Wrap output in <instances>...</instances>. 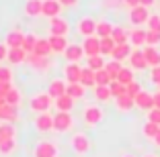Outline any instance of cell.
<instances>
[{
    "instance_id": "e0dca14e",
    "label": "cell",
    "mask_w": 160,
    "mask_h": 157,
    "mask_svg": "<svg viewBox=\"0 0 160 157\" xmlns=\"http://www.w3.org/2000/svg\"><path fill=\"white\" fill-rule=\"evenodd\" d=\"M64 57L68 59V63H78V61L84 57V49H82V45L70 43V45H68V49L64 51Z\"/></svg>"
},
{
    "instance_id": "ac0fdd59",
    "label": "cell",
    "mask_w": 160,
    "mask_h": 157,
    "mask_svg": "<svg viewBox=\"0 0 160 157\" xmlns=\"http://www.w3.org/2000/svg\"><path fill=\"white\" fill-rule=\"evenodd\" d=\"M62 8H64V6H62L58 0H43V16H47L49 21L60 16Z\"/></svg>"
},
{
    "instance_id": "4316f807",
    "label": "cell",
    "mask_w": 160,
    "mask_h": 157,
    "mask_svg": "<svg viewBox=\"0 0 160 157\" xmlns=\"http://www.w3.org/2000/svg\"><path fill=\"white\" fill-rule=\"evenodd\" d=\"M47 41H49V45H52V51H53V53H62V55H64V51L68 49L66 37H53V35H52Z\"/></svg>"
},
{
    "instance_id": "5b68a950",
    "label": "cell",
    "mask_w": 160,
    "mask_h": 157,
    "mask_svg": "<svg viewBox=\"0 0 160 157\" xmlns=\"http://www.w3.org/2000/svg\"><path fill=\"white\" fill-rule=\"evenodd\" d=\"M72 127H74V118H72L70 112H58V114H53V131L68 133Z\"/></svg>"
},
{
    "instance_id": "bcb514c9",
    "label": "cell",
    "mask_w": 160,
    "mask_h": 157,
    "mask_svg": "<svg viewBox=\"0 0 160 157\" xmlns=\"http://www.w3.org/2000/svg\"><path fill=\"white\" fill-rule=\"evenodd\" d=\"M146 31H154V33H160V14H152L150 21L146 25Z\"/></svg>"
},
{
    "instance_id": "7a4b0ae2",
    "label": "cell",
    "mask_w": 160,
    "mask_h": 157,
    "mask_svg": "<svg viewBox=\"0 0 160 157\" xmlns=\"http://www.w3.org/2000/svg\"><path fill=\"white\" fill-rule=\"evenodd\" d=\"M103 118H105V112H103V108L97 106V104H90V106H86L84 110H82V120H84L88 127H97Z\"/></svg>"
},
{
    "instance_id": "ab89813d",
    "label": "cell",
    "mask_w": 160,
    "mask_h": 157,
    "mask_svg": "<svg viewBox=\"0 0 160 157\" xmlns=\"http://www.w3.org/2000/svg\"><path fill=\"white\" fill-rule=\"evenodd\" d=\"M37 41H39V39L35 37L33 33H27V35H25V41H23V49L27 51V53H33V51H35V45H37Z\"/></svg>"
},
{
    "instance_id": "ba28073f",
    "label": "cell",
    "mask_w": 160,
    "mask_h": 157,
    "mask_svg": "<svg viewBox=\"0 0 160 157\" xmlns=\"http://www.w3.org/2000/svg\"><path fill=\"white\" fill-rule=\"evenodd\" d=\"M35 157H58V145L52 141H39L33 149Z\"/></svg>"
},
{
    "instance_id": "ee69618b",
    "label": "cell",
    "mask_w": 160,
    "mask_h": 157,
    "mask_svg": "<svg viewBox=\"0 0 160 157\" xmlns=\"http://www.w3.org/2000/svg\"><path fill=\"white\" fill-rule=\"evenodd\" d=\"M109 88H111V96L113 98H119V96H125L127 94V88L123 86V84H119V82H111Z\"/></svg>"
},
{
    "instance_id": "f35d334b",
    "label": "cell",
    "mask_w": 160,
    "mask_h": 157,
    "mask_svg": "<svg viewBox=\"0 0 160 157\" xmlns=\"http://www.w3.org/2000/svg\"><path fill=\"white\" fill-rule=\"evenodd\" d=\"M117 47V43L113 41L111 37H107V39H101V55H109L111 57V53H113V49Z\"/></svg>"
},
{
    "instance_id": "277c9868",
    "label": "cell",
    "mask_w": 160,
    "mask_h": 157,
    "mask_svg": "<svg viewBox=\"0 0 160 157\" xmlns=\"http://www.w3.org/2000/svg\"><path fill=\"white\" fill-rule=\"evenodd\" d=\"M150 8H146V6H136V8L129 10V23L133 25V27H144V25H148V21H150Z\"/></svg>"
},
{
    "instance_id": "816d5d0a",
    "label": "cell",
    "mask_w": 160,
    "mask_h": 157,
    "mask_svg": "<svg viewBox=\"0 0 160 157\" xmlns=\"http://www.w3.org/2000/svg\"><path fill=\"white\" fill-rule=\"evenodd\" d=\"M121 4L125 6V8L132 10V8H136V6H142V2L140 0H121Z\"/></svg>"
},
{
    "instance_id": "f1b7e54d",
    "label": "cell",
    "mask_w": 160,
    "mask_h": 157,
    "mask_svg": "<svg viewBox=\"0 0 160 157\" xmlns=\"http://www.w3.org/2000/svg\"><path fill=\"white\" fill-rule=\"evenodd\" d=\"M33 53H35V55H39V57H49L53 51H52V45H49V41H47V39H39L37 45H35V51H33Z\"/></svg>"
},
{
    "instance_id": "74e56055",
    "label": "cell",
    "mask_w": 160,
    "mask_h": 157,
    "mask_svg": "<svg viewBox=\"0 0 160 157\" xmlns=\"http://www.w3.org/2000/svg\"><path fill=\"white\" fill-rule=\"evenodd\" d=\"M68 96H72L74 100H80V98L86 94V88L82 86V84H68Z\"/></svg>"
},
{
    "instance_id": "6125c7cd",
    "label": "cell",
    "mask_w": 160,
    "mask_h": 157,
    "mask_svg": "<svg viewBox=\"0 0 160 157\" xmlns=\"http://www.w3.org/2000/svg\"><path fill=\"white\" fill-rule=\"evenodd\" d=\"M144 157H156V155H152V153H148V155H144Z\"/></svg>"
},
{
    "instance_id": "c3c4849f",
    "label": "cell",
    "mask_w": 160,
    "mask_h": 157,
    "mask_svg": "<svg viewBox=\"0 0 160 157\" xmlns=\"http://www.w3.org/2000/svg\"><path fill=\"white\" fill-rule=\"evenodd\" d=\"M142 92V84L140 82H132L129 86H127V96H132L133 100H136V96Z\"/></svg>"
},
{
    "instance_id": "3957f363",
    "label": "cell",
    "mask_w": 160,
    "mask_h": 157,
    "mask_svg": "<svg viewBox=\"0 0 160 157\" xmlns=\"http://www.w3.org/2000/svg\"><path fill=\"white\" fill-rule=\"evenodd\" d=\"M76 31H78L80 37H97V21L92 19V16H82V19L78 21V25H76Z\"/></svg>"
},
{
    "instance_id": "8992f818",
    "label": "cell",
    "mask_w": 160,
    "mask_h": 157,
    "mask_svg": "<svg viewBox=\"0 0 160 157\" xmlns=\"http://www.w3.org/2000/svg\"><path fill=\"white\" fill-rule=\"evenodd\" d=\"M68 33H70V25H68L66 19L56 16V19L49 21V35H53V37H66Z\"/></svg>"
},
{
    "instance_id": "be15d7a7",
    "label": "cell",
    "mask_w": 160,
    "mask_h": 157,
    "mask_svg": "<svg viewBox=\"0 0 160 157\" xmlns=\"http://www.w3.org/2000/svg\"><path fill=\"white\" fill-rule=\"evenodd\" d=\"M158 90H160V86H158Z\"/></svg>"
},
{
    "instance_id": "6da1fadb",
    "label": "cell",
    "mask_w": 160,
    "mask_h": 157,
    "mask_svg": "<svg viewBox=\"0 0 160 157\" xmlns=\"http://www.w3.org/2000/svg\"><path fill=\"white\" fill-rule=\"evenodd\" d=\"M56 104V100H53L52 96L47 92H39L35 94L31 100H29V108L35 112V114H43V112H49V108Z\"/></svg>"
},
{
    "instance_id": "7c38bea8",
    "label": "cell",
    "mask_w": 160,
    "mask_h": 157,
    "mask_svg": "<svg viewBox=\"0 0 160 157\" xmlns=\"http://www.w3.org/2000/svg\"><path fill=\"white\" fill-rule=\"evenodd\" d=\"M82 69L78 63H66L64 65V80L68 84H80V78H82Z\"/></svg>"
},
{
    "instance_id": "8d00e7d4",
    "label": "cell",
    "mask_w": 160,
    "mask_h": 157,
    "mask_svg": "<svg viewBox=\"0 0 160 157\" xmlns=\"http://www.w3.org/2000/svg\"><path fill=\"white\" fill-rule=\"evenodd\" d=\"M94 98H97V102H109L111 100V88L109 86H97L94 88Z\"/></svg>"
},
{
    "instance_id": "5bb4252c",
    "label": "cell",
    "mask_w": 160,
    "mask_h": 157,
    "mask_svg": "<svg viewBox=\"0 0 160 157\" xmlns=\"http://www.w3.org/2000/svg\"><path fill=\"white\" fill-rule=\"evenodd\" d=\"M25 35H27V33L19 31V29H14V31H8V35H6V39H4L6 47H8V49H23Z\"/></svg>"
},
{
    "instance_id": "7dc6e473",
    "label": "cell",
    "mask_w": 160,
    "mask_h": 157,
    "mask_svg": "<svg viewBox=\"0 0 160 157\" xmlns=\"http://www.w3.org/2000/svg\"><path fill=\"white\" fill-rule=\"evenodd\" d=\"M158 43H160V33L148 31V37H146V47H156Z\"/></svg>"
},
{
    "instance_id": "d590c367",
    "label": "cell",
    "mask_w": 160,
    "mask_h": 157,
    "mask_svg": "<svg viewBox=\"0 0 160 157\" xmlns=\"http://www.w3.org/2000/svg\"><path fill=\"white\" fill-rule=\"evenodd\" d=\"M115 82H119V84H123V86H129L132 82H136V78H133V69L132 67H123L121 72H119V78L115 80Z\"/></svg>"
},
{
    "instance_id": "484cf974",
    "label": "cell",
    "mask_w": 160,
    "mask_h": 157,
    "mask_svg": "<svg viewBox=\"0 0 160 157\" xmlns=\"http://www.w3.org/2000/svg\"><path fill=\"white\" fill-rule=\"evenodd\" d=\"M53 106L58 108V112H70L72 108H74V98L68 96V94H64L62 98H58V100H56Z\"/></svg>"
},
{
    "instance_id": "680465c9",
    "label": "cell",
    "mask_w": 160,
    "mask_h": 157,
    "mask_svg": "<svg viewBox=\"0 0 160 157\" xmlns=\"http://www.w3.org/2000/svg\"><path fill=\"white\" fill-rule=\"evenodd\" d=\"M154 145H156V147H160V133L156 135V139H154Z\"/></svg>"
},
{
    "instance_id": "94428289",
    "label": "cell",
    "mask_w": 160,
    "mask_h": 157,
    "mask_svg": "<svg viewBox=\"0 0 160 157\" xmlns=\"http://www.w3.org/2000/svg\"><path fill=\"white\" fill-rule=\"evenodd\" d=\"M2 104H4V98H0V106H2Z\"/></svg>"
},
{
    "instance_id": "f546056e",
    "label": "cell",
    "mask_w": 160,
    "mask_h": 157,
    "mask_svg": "<svg viewBox=\"0 0 160 157\" xmlns=\"http://www.w3.org/2000/svg\"><path fill=\"white\" fill-rule=\"evenodd\" d=\"M113 29H115V27L109 23V21H99V23H97V37H99V39H107V37H111Z\"/></svg>"
},
{
    "instance_id": "b9f144b4",
    "label": "cell",
    "mask_w": 160,
    "mask_h": 157,
    "mask_svg": "<svg viewBox=\"0 0 160 157\" xmlns=\"http://www.w3.org/2000/svg\"><path fill=\"white\" fill-rule=\"evenodd\" d=\"M4 102H6V104H10V106H17V108H19V104H21V92L17 88H12L8 94H6Z\"/></svg>"
},
{
    "instance_id": "ffe728a7",
    "label": "cell",
    "mask_w": 160,
    "mask_h": 157,
    "mask_svg": "<svg viewBox=\"0 0 160 157\" xmlns=\"http://www.w3.org/2000/svg\"><path fill=\"white\" fill-rule=\"evenodd\" d=\"M133 53V47L129 45V43H123V45H117L113 49V53H111V59H115V61H125V59H129V55Z\"/></svg>"
},
{
    "instance_id": "8fae6325",
    "label": "cell",
    "mask_w": 160,
    "mask_h": 157,
    "mask_svg": "<svg viewBox=\"0 0 160 157\" xmlns=\"http://www.w3.org/2000/svg\"><path fill=\"white\" fill-rule=\"evenodd\" d=\"M66 92H68V82H66V80L56 78V80H52V82H49V86H47V94H49L53 100L62 98Z\"/></svg>"
},
{
    "instance_id": "1f68e13d",
    "label": "cell",
    "mask_w": 160,
    "mask_h": 157,
    "mask_svg": "<svg viewBox=\"0 0 160 157\" xmlns=\"http://www.w3.org/2000/svg\"><path fill=\"white\" fill-rule=\"evenodd\" d=\"M158 133H160V127L154 125V122H150V120H146L144 127H142V135H144L146 139H150V141H154Z\"/></svg>"
},
{
    "instance_id": "e575fe53",
    "label": "cell",
    "mask_w": 160,
    "mask_h": 157,
    "mask_svg": "<svg viewBox=\"0 0 160 157\" xmlns=\"http://www.w3.org/2000/svg\"><path fill=\"white\" fill-rule=\"evenodd\" d=\"M107 61L103 59V55H94V57H86V67L92 69V72H99V69H105Z\"/></svg>"
},
{
    "instance_id": "30bf717a",
    "label": "cell",
    "mask_w": 160,
    "mask_h": 157,
    "mask_svg": "<svg viewBox=\"0 0 160 157\" xmlns=\"http://www.w3.org/2000/svg\"><path fill=\"white\" fill-rule=\"evenodd\" d=\"M129 65H132L133 72H144V69H148L150 65H148L146 61V55H144V49H133V53L129 55Z\"/></svg>"
},
{
    "instance_id": "7402d4cb",
    "label": "cell",
    "mask_w": 160,
    "mask_h": 157,
    "mask_svg": "<svg viewBox=\"0 0 160 157\" xmlns=\"http://www.w3.org/2000/svg\"><path fill=\"white\" fill-rule=\"evenodd\" d=\"M25 14L27 16H39L43 14V0H27L25 2Z\"/></svg>"
},
{
    "instance_id": "681fc988",
    "label": "cell",
    "mask_w": 160,
    "mask_h": 157,
    "mask_svg": "<svg viewBox=\"0 0 160 157\" xmlns=\"http://www.w3.org/2000/svg\"><path fill=\"white\" fill-rule=\"evenodd\" d=\"M148 120L160 127V108H152V110L148 112Z\"/></svg>"
},
{
    "instance_id": "4fadbf2b",
    "label": "cell",
    "mask_w": 160,
    "mask_h": 157,
    "mask_svg": "<svg viewBox=\"0 0 160 157\" xmlns=\"http://www.w3.org/2000/svg\"><path fill=\"white\" fill-rule=\"evenodd\" d=\"M33 125L39 133H49V131H53V114H49V112L37 114L33 120Z\"/></svg>"
},
{
    "instance_id": "9a60e30c",
    "label": "cell",
    "mask_w": 160,
    "mask_h": 157,
    "mask_svg": "<svg viewBox=\"0 0 160 157\" xmlns=\"http://www.w3.org/2000/svg\"><path fill=\"white\" fill-rule=\"evenodd\" d=\"M136 108H140V110H144V112H150L152 108H154V94L142 90L136 96Z\"/></svg>"
},
{
    "instance_id": "83f0119b",
    "label": "cell",
    "mask_w": 160,
    "mask_h": 157,
    "mask_svg": "<svg viewBox=\"0 0 160 157\" xmlns=\"http://www.w3.org/2000/svg\"><path fill=\"white\" fill-rule=\"evenodd\" d=\"M14 135H17V129H14L12 122H0V143L14 139Z\"/></svg>"
},
{
    "instance_id": "91938a15",
    "label": "cell",
    "mask_w": 160,
    "mask_h": 157,
    "mask_svg": "<svg viewBox=\"0 0 160 157\" xmlns=\"http://www.w3.org/2000/svg\"><path fill=\"white\" fill-rule=\"evenodd\" d=\"M121 157H136V155H132V153H125V155H121Z\"/></svg>"
},
{
    "instance_id": "836d02e7",
    "label": "cell",
    "mask_w": 160,
    "mask_h": 157,
    "mask_svg": "<svg viewBox=\"0 0 160 157\" xmlns=\"http://www.w3.org/2000/svg\"><path fill=\"white\" fill-rule=\"evenodd\" d=\"M105 69H107V74L111 76V82H115V80L119 78V72L123 69V65H121V61H115V59H111V61H107Z\"/></svg>"
},
{
    "instance_id": "d4e9b609",
    "label": "cell",
    "mask_w": 160,
    "mask_h": 157,
    "mask_svg": "<svg viewBox=\"0 0 160 157\" xmlns=\"http://www.w3.org/2000/svg\"><path fill=\"white\" fill-rule=\"evenodd\" d=\"M27 61L33 67H37V69H41V72H45L49 65H52V61H49V57H39V55H35V53H29V57H27Z\"/></svg>"
},
{
    "instance_id": "9c48e42d",
    "label": "cell",
    "mask_w": 160,
    "mask_h": 157,
    "mask_svg": "<svg viewBox=\"0 0 160 157\" xmlns=\"http://www.w3.org/2000/svg\"><path fill=\"white\" fill-rule=\"evenodd\" d=\"M146 37H148V31L144 27H133L129 31V45L133 49H142V47H146Z\"/></svg>"
},
{
    "instance_id": "db71d44e",
    "label": "cell",
    "mask_w": 160,
    "mask_h": 157,
    "mask_svg": "<svg viewBox=\"0 0 160 157\" xmlns=\"http://www.w3.org/2000/svg\"><path fill=\"white\" fill-rule=\"evenodd\" d=\"M62 6H66V8H74V6H78L80 0H58Z\"/></svg>"
},
{
    "instance_id": "2e32d148",
    "label": "cell",
    "mask_w": 160,
    "mask_h": 157,
    "mask_svg": "<svg viewBox=\"0 0 160 157\" xmlns=\"http://www.w3.org/2000/svg\"><path fill=\"white\" fill-rule=\"evenodd\" d=\"M82 49H84V55L86 57H94V55H101V39L99 37H88L82 41Z\"/></svg>"
},
{
    "instance_id": "11a10c76",
    "label": "cell",
    "mask_w": 160,
    "mask_h": 157,
    "mask_svg": "<svg viewBox=\"0 0 160 157\" xmlns=\"http://www.w3.org/2000/svg\"><path fill=\"white\" fill-rule=\"evenodd\" d=\"M6 57H8V47L6 43H0V61H4Z\"/></svg>"
},
{
    "instance_id": "d6a6232c",
    "label": "cell",
    "mask_w": 160,
    "mask_h": 157,
    "mask_svg": "<svg viewBox=\"0 0 160 157\" xmlns=\"http://www.w3.org/2000/svg\"><path fill=\"white\" fill-rule=\"evenodd\" d=\"M80 84H82L84 88H92V90H94V86H97V80H94V72H92V69H88V67L82 69V78H80Z\"/></svg>"
},
{
    "instance_id": "603a6c76",
    "label": "cell",
    "mask_w": 160,
    "mask_h": 157,
    "mask_svg": "<svg viewBox=\"0 0 160 157\" xmlns=\"http://www.w3.org/2000/svg\"><path fill=\"white\" fill-rule=\"evenodd\" d=\"M29 57V53L25 49H8V57H6V61H8L10 65H19V63H25Z\"/></svg>"
},
{
    "instance_id": "44dd1931",
    "label": "cell",
    "mask_w": 160,
    "mask_h": 157,
    "mask_svg": "<svg viewBox=\"0 0 160 157\" xmlns=\"http://www.w3.org/2000/svg\"><path fill=\"white\" fill-rule=\"evenodd\" d=\"M115 108H117L119 112H132L133 108H136V100H133L132 96H119L115 98Z\"/></svg>"
},
{
    "instance_id": "f907efd6",
    "label": "cell",
    "mask_w": 160,
    "mask_h": 157,
    "mask_svg": "<svg viewBox=\"0 0 160 157\" xmlns=\"http://www.w3.org/2000/svg\"><path fill=\"white\" fill-rule=\"evenodd\" d=\"M150 80L156 84V86H160V65H158V67H152V69H150Z\"/></svg>"
},
{
    "instance_id": "60d3db41",
    "label": "cell",
    "mask_w": 160,
    "mask_h": 157,
    "mask_svg": "<svg viewBox=\"0 0 160 157\" xmlns=\"http://www.w3.org/2000/svg\"><path fill=\"white\" fill-rule=\"evenodd\" d=\"M94 80H97V86H109V84H111V76L107 74V69L94 72ZM97 86H94V88H97Z\"/></svg>"
},
{
    "instance_id": "9f6ffc18",
    "label": "cell",
    "mask_w": 160,
    "mask_h": 157,
    "mask_svg": "<svg viewBox=\"0 0 160 157\" xmlns=\"http://www.w3.org/2000/svg\"><path fill=\"white\" fill-rule=\"evenodd\" d=\"M140 2H142V6L150 8V6H156V2H158V0H140Z\"/></svg>"
},
{
    "instance_id": "f6af8a7d",
    "label": "cell",
    "mask_w": 160,
    "mask_h": 157,
    "mask_svg": "<svg viewBox=\"0 0 160 157\" xmlns=\"http://www.w3.org/2000/svg\"><path fill=\"white\" fill-rule=\"evenodd\" d=\"M0 84H12V69L0 65Z\"/></svg>"
},
{
    "instance_id": "52a82bcc",
    "label": "cell",
    "mask_w": 160,
    "mask_h": 157,
    "mask_svg": "<svg viewBox=\"0 0 160 157\" xmlns=\"http://www.w3.org/2000/svg\"><path fill=\"white\" fill-rule=\"evenodd\" d=\"M70 145H72V149H74L78 155H84V153L90 151V139L86 137L84 133H76L74 137L70 139Z\"/></svg>"
},
{
    "instance_id": "f5cc1de1",
    "label": "cell",
    "mask_w": 160,
    "mask_h": 157,
    "mask_svg": "<svg viewBox=\"0 0 160 157\" xmlns=\"http://www.w3.org/2000/svg\"><path fill=\"white\" fill-rule=\"evenodd\" d=\"M10 90H12V84H0V98H6Z\"/></svg>"
},
{
    "instance_id": "d6986e66",
    "label": "cell",
    "mask_w": 160,
    "mask_h": 157,
    "mask_svg": "<svg viewBox=\"0 0 160 157\" xmlns=\"http://www.w3.org/2000/svg\"><path fill=\"white\" fill-rule=\"evenodd\" d=\"M19 116V108L17 106H10V104H2L0 106V122H14Z\"/></svg>"
},
{
    "instance_id": "7bdbcfd3",
    "label": "cell",
    "mask_w": 160,
    "mask_h": 157,
    "mask_svg": "<svg viewBox=\"0 0 160 157\" xmlns=\"http://www.w3.org/2000/svg\"><path fill=\"white\" fill-rule=\"evenodd\" d=\"M14 149H17V139H8V141H2V143H0V155H10Z\"/></svg>"
},
{
    "instance_id": "cb8c5ba5",
    "label": "cell",
    "mask_w": 160,
    "mask_h": 157,
    "mask_svg": "<svg viewBox=\"0 0 160 157\" xmlns=\"http://www.w3.org/2000/svg\"><path fill=\"white\" fill-rule=\"evenodd\" d=\"M144 55H146V61L150 65V69L160 65V51L156 47H144Z\"/></svg>"
},
{
    "instance_id": "4dcf8cb0",
    "label": "cell",
    "mask_w": 160,
    "mask_h": 157,
    "mask_svg": "<svg viewBox=\"0 0 160 157\" xmlns=\"http://www.w3.org/2000/svg\"><path fill=\"white\" fill-rule=\"evenodd\" d=\"M111 39H113L117 45H123V43H129V33L123 27H115L113 33H111Z\"/></svg>"
},
{
    "instance_id": "6f0895ef",
    "label": "cell",
    "mask_w": 160,
    "mask_h": 157,
    "mask_svg": "<svg viewBox=\"0 0 160 157\" xmlns=\"http://www.w3.org/2000/svg\"><path fill=\"white\" fill-rule=\"evenodd\" d=\"M154 108H160V90L154 94Z\"/></svg>"
}]
</instances>
